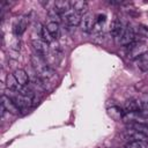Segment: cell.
<instances>
[{"label": "cell", "instance_id": "obj_21", "mask_svg": "<svg viewBox=\"0 0 148 148\" xmlns=\"http://www.w3.org/2000/svg\"><path fill=\"white\" fill-rule=\"evenodd\" d=\"M47 15L49 17L51 18V22H59L61 20V15L59 13H57L54 9H51V10H47Z\"/></svg>", "mask_w": 148, "mask_h": 148}, {"label": "cell", "instance_id": "obj_15", "mask_svg": "<svg viewBox=\"0 0 148 148\" xmlns=\"http://www.w3.org/2000/svg\"><path fill=\"white\" fill-rule=\"evenodd\" d=\"M124 28H125V25L120 22V20L116 18V20H113V21L111 22V24H110V32H111V35H112L114 38H117V37L121 34V31L124 30Z\"/></svg>", "mask_w": 148, "mask_h": 148}, {"label": "cell", "instance_id": "obj_22", "mask_svg": "<svg viewBox=\"0 0 148 148\" xmlns=\"http://www.w3.org/2000/svg\"><path fill=\"white\" fill-rule=\"evenodd\" d=\"M138 32H139V36L141 37H147L148 38V28L143 27V25H139L138 27Z\"/></svg>", "mask_w": 148, "mask_h": 148}, {"label": "cell", "instance_id": "obj_17", "mask_svg": "<svg viewBox=\"0 0 148 148\" xmlns=\"http://www.w3.org/2000/svg\"><path fill=\"white\" fill-rule=\"evenodd\" d=\"M136 64H138V67L142 72H148V52H146L141 57H139L136 59Z\"/></svg>", "mask_w": 148, "mask_h": 148}, {"label": "cell", "instance_id": "obj_14", "mask_svg": "<svg viewBox=\"0 0 148 148\" xmlns=\"http://www.w3.org/2000/svg\"><path fill=\"white\" fill-rule=\"evenodd\" d=\"M27 27H28V18H25V17H20V18L15 22V24H14V34H15L16 36H21V35L25 31Z\"/></svg>", "mask_w": 148, "mask_h": 148}, {"label": "cell", "instance_id": "obj_16", "mask_svg": "<svg viewBox=\"0 0 148 148\" xmlns=\"http://www.w3.org/2000/svg\"><path fill=\"white\" fill-rule=\"evenodd\" d=\"M128 127H130V128H132V130L139 131V132H141V133H143V134H146V135L148 136V124L134 121V123H130Z\"/></svg>", "mask_w": 148, "mask_h": 148}, {"label": "cell", "instance_id": "obj_13", "mask_svg": "<svg viewBox=\"0 0 148 148\" xmlns=\"http://www.w3.org/2000/svg\"><path fill=\"white\" fill-rule=\"evenodd\" d=\"M108 114H109L113 120L119 121V120H121V119L124 118L125 111H124L121 108H119V106H117V105H113V106H111V108L108 109Z\"/></svg>", "mask_w": 148, "mask_h": 148}, {"label": "cell", "instance_id": "obj_23", "mask_svg": "<svg viewBox=\"0 0 148 148\" xmlns=\"http://www.w3.org/2000/svg\"><path fill=\"white\" fill-rule=\"evenodd\" d=\"M106 21V15L105 14H98L97 17H96V24L98 25H102L103 23H105Z\"/></svg>", "mask_w": 148, "mask_h": 148}, {"label": "cell", "instance_id": "obj_1", "mask_svg": "<svg viewBox=\"0 0 148 148\" xmlns=\"http://www.w3.org/2000/svg\"><path fill=\"white\" fill-rule=\"evenodd\" d=\"M146 52H148V47L143 40L135 39L132 44H130L127 46V56L130 59H138Z\"/></svg>", "mask_w": 148, "mask_h": 148}, {"label": "cell", "instance_id": "obj_6", "mask_svg": "<svg viewBox=\"0 0 148 148\" xmlns=\"http://www.w3.org/2000/svg\"><path fill=\"white\" fill-rule=\"evenodd\" d=\"M124 136L126 139H128L130 141H143V142H148V136L139 131L128 128L124 132Z\"/></svg>", "mask_w": 148, "mask_h": 148}, {"label": "cell", "instance_id": "obj_5", "mask_svg": "<svg viewBox=\"0 0 148 148\" xmlns=\"http://www.w3.org/2000/svg\"><path fill=\"white\" fill-rule=\"evenodd\" d=\"M61 18H62L68 25H71V27H76V25H79V24L81 23V18H82V17H81V15L76 14L75 12H73V10L71 9L69 12L62 14V15H61Z\"/></svg>", "mask_w": 148, "mask_h": 148}, {"label": "cell", "instance_id": "obj_12", "mask_svg": "<svg viewBox=\"0 0 148 148\" xmlns=\"http://www.w3.org/2000/svg\"><path fill=\"white\" fill-rule=\"evenodd\" d=\"M14 76H15V79L17 80V82L21 84V86H29V83H30V79H29V75L27 74V72L24 71V69H16L14 73Z\"/></svg>", "mask_w": 148, "mask_h": 148}, {"label": "cell", "instance_id": "obj_10", "mask_svg": "<svg viewBox=\"0 0 148 148\" xmlns=\"http://www.w3.org/2000/svg\"><path fill=\"white\" fill-rule=\"evenodd\" d=\"M6 84H7V87L10 89V90H14V91H17V92H22V90H23V86H21L18 82H17V80L15 79V76H14V74H8L7 75V77H6Z\"/></svg>", "mask_w": 148, "mask_h": 148}, {"label": "cell", "instance_id": "obj_7", "mask_svg": "<svg viewBox=\"0 0 148 148\" xmlns=\"http://www.w3.org/2000/svg\"><path fill=\"white\" fill-rule=\"evenodd\" d=\"M71 8L79 15H86L88 13V3L83 0H73L71 1Z\"/></svg>", "mask_w": 148, "mask_h": 148}, {"label": "cell", "instance_id": "obj_8", "mask_svg": "<svg viewBox=\"0 0 148 148\" xmlns=\"http://www.w3.org/2000/svg\"><path fill=\"white\" fill-rule=\"evenodd\" d=\"M34 50L36 51L37 54L40 56H45L49 52V44L46 42H44L42 38H37V39H32L31 42Z\"/></svg>", "mask_w": 148, "mask_h": 148}, {"label": "cell", "instance_id": "obj_18", "mask_svg": "<svg viewBox=\"0 0 148 148\" xmlns=\"http://www.w3.org/2000/svg\"><path fill=\"white\" fill-rule=\"evenodd\" d=\"M46 29L49 30V32L52 35V37L56 39L59 35V24L57 22H49L46 24Z\"/></svg>", "mask_w": 148, "mask_h": 148}, {"label": "cell", "instance_id": "obj_9", "mask_svg": "<svg viewBox=\"0 0 148 148\" xmlns=\"http://www.w3.org/2000/svg\"><path fill=\"white\" fill-rule=\"evenodd\" d=\"M140 110H143V103L138 99H128L124 104L125 112H138Z\"/></svg>", "mask_w": 148, "mask_h": 148}, {"label": "cell", "instance_id": "obj_4", "mask_svg": "<svg viewBox=\"0 0 148 148\" xmlns=\"http://www.w3.org/2000/svg\"><path fill=\"white\" fill-rule=\"evenodd\" d=\"M95 23H96V20L94 18V16L90 14V13H87L86 15L82 16L81 18V29L86 32H91L94 31V28H95Z\"/></svg>", "mask_w": 148, "mask_h": 148}, {"label": "cell", "instance_id": "obj_19", "mask_svg": "<svg viewBox=\"0 0 148 148\" xmlns=\"http://www.w3.org/2000/svg\"><path fill=\"white\" fill-rule=\"evenodd\" d=\"M125 148H148V142L143 141H128Z\"/></svg>", "mask_w": 148, "mask_h": 148}, {"label": "cell", "instance_id": "obj_3", "mask_svg": "<svg viewBox=\"0 0 148 148\" xmlns=\"http://www.w3.org/2000/svg\"><path fill=\"white\" fill-rule=\"evenodd\" d=\"M1 105H3L6 111L9 112V113H13V114H20L21 113V109L6 94H2V96H1Z\"/></svg>", "mask_w": 148, "mask_h": 148}, {"label": "cell", "instance_id": "obj_11", "mask_svg": "<svg viewBox=\"0 0 148 148\" xmlns=\"http://www.w3.org/2000/svg\"><path fill=\"white\" fill-rule=\"evenodd\" d=\"M57 13H59L60 15L69 12L71 8V1H66V0H57L54 1V8H53Z\"/></svg>", "mask_w": 148, "mask_h": 148}, {"label": "cell", "instance_id": "obj_2", "mask_svg": "<svg viewBox=\"0 0 148 148\" xmlns=\"http://www.w3.org/2000/svg\"><path fill=\"white\" fill-rule=\"evenodd\" d=\"M117 43L121 46H128L135 40V32L131 25H125L121 34L116 38Z\"/></svg>", "mask_w": 148, "mask_h": 148}, {"label": "cell", "instance_id": "obj_20", "mask_svg": "<svg viewBox=\"0 0 148 148\" xmlns=\"http://www.w3.org/2000/svg\"><path fill=\"white\" fill-rule=\"evenodd\" d=\"M40 38H42L44 42H46L47 44H49V43H51V42L54 39V38L52 37V35L49 32V30L46 29V27H44V28H43L42 34H40Z\"/></svg>", "mask_w": 148, "mask_h": 148}]
</instances>
